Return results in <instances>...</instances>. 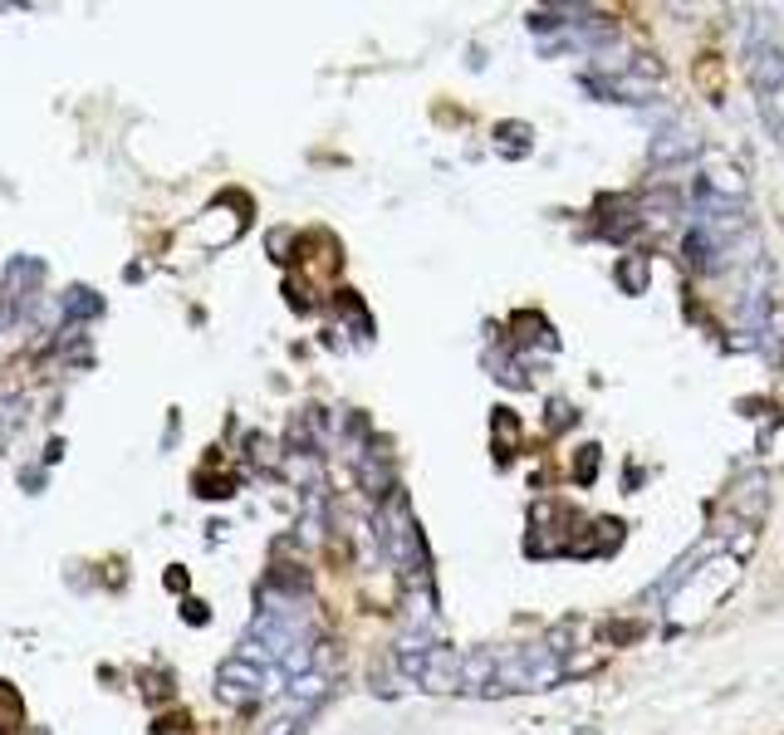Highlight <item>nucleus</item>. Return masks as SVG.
<instances>
[{"label":"nucleus","instance_id":"obj_1","mask_svg":"<svg viewBox=\"0 0 784 735\" xmlns=\"http://www.w3.org/2000/svg\"><path fill=\"white\" fill-rule=\"evenodd\" d=\"M270 692V677H265V667L251 657H225L221 667H217V696L225 706H255L260 696Z\"/></svg>","mask_w":784,"mask_h":735},{"label":"nucleus","instance_id":"obj_2","mask_svg":"<svg viewBox=\"0 0 784 735\" xmlns=\"http://www.w3.org/2000/svg\"><path fill=\"white\" fill-rule=\"evenodd\" d=\"M103 304H99V294L93 290H69L64 294V314H69V324H79V319H89V314H99Z\"/></svg>","mask_w":784,"mask_h":735}]
</instances>
